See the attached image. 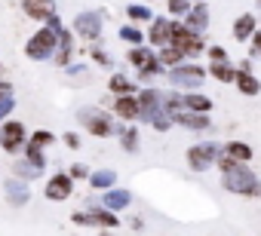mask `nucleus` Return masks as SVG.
I'll list each match as a JSON object with an SVG mask.
<instances>
[{
	"label": "nucleus",
	"mask_w": 261,
	"mask_h": 236,
	"mask_svg": "<svg viewBox=\"0 0 261 236\" xmlns=\"http://www.w3.org/2000/svg\"><path fill=\"white\" fill-rule=\"evenodd\" d=\"M175 126H185V129H194V132H206L209 129V113H197V110H178L175 116Z\"/></svg>",
	"instance_id": "2eb2a0df"
},
{
	"label": "nucleus",
	"mask_w": 261,
	"mask_h": 236,
	"mask_svg": "<svg viewBox=\"0 0 261 236\" xmlns=\"http://www.w3.org/2000/svg\"><path fill=\"white\" fill-rule=\"evenodd\" d=\"M71 221H74L77 227H101V230H117V227H120L117 212H111V209H105V205L86 209V212H74Z\"/></svg>",
	"instance_id": "7ed1b4c3"
},
{
	"label": "nucleus",
	"mask_w": 261,
	"mask_h": 236,
	"mask_svg": "<svg viewBox=\"0 0 261 236\" xmlns=\"http://www.w3.org/2000/svg\"><path fill=\"white\" fill-rule=\"evenodd\" d=\"M7 199H10V205H25L28 202V181L10 178L7 181Z\"/></svg>",
	"instance_id": "a211bd4d"
},
{
	"label": "nucleus",
	"mask_w": 261,
	"mask_h": 236,
	"mask_svg": "<svg viewBox=\"0 0 261 236\" xmlns=\"http://www.w3.org/2000/svg\"><path fill=\"white\" fill-rule=\"evenodd\" d=\"M117 135H120V144H123V151H126V154H136V151H139V129L123 126Z\"/></svg>",
	"instance_id": "bb28decb"
},
{
	"label": "nucleus",
	"mask_w": 261,
	"mask_h": 236,
	"mask_svg": "<svg viewBox=\"0 0 261 236\" xmlns=\"http://www.w3.org/2000/svg\"><path fill=\"white\" fill-rule=\"evenodd\" d=\"M65 144H68V148H74V151H77V148H80V138H77V135H74V132H68V135H65Z\"/></svg>",
	"instance_id": "37998d69"
},
{
	"label": "nucleus",
	"mask_w": 261,
	"mask_h": 236,
	"mask_svg": "<svg viewBox=\"0 0 261 236\" xmlns=\"http://www.w3.org/2000/svg\"><path fill=\"white\" fill-rule=\"evenodd\" d=\"M25 160H28L31 166H37L40 172L46 169V157H43V148H40V144H34V141H28V144H25Z\"/></svg>",
	"instance_id": "c756f323"
},
{
	"label": "nucleus",
	"mask_w": 261,
	"mask_h": 236,
	"mask_svg": "<svg viewBox=\"0 0 261 236\" xmlns=\"http://www.w3.org/2000/svg\"><path fill=\"white\" fill-rule=\"evenodd\" d=\"M172 25L175 22H169V19H154L151 22V31H148V40H151V46H169L172 43Z\"/></svg>",
	"instance_id": "dca6fc26"
},
{
	"label": "nucleus",
	"mask_w": 261,
	"mask_h": 236,
	"mask_svg": "<svg viewBox=\"0 0 261 236\" xmlns=\"http://www.w3.org/2000/svg\"><path fill=\"white\" fill-rule=\"evenodd\" d=\"M68 175H71V178H89V175H92V172H89V169H86V166H83V163H74V166H71V172H68Z\"/></svg>",
	"instance_id": "ea45409f"
},
{
	"label": "nucleus",
	"mask_w": 261,
	"mask_h": 236,
	"mask_svg": "<svg viewBox=\"0 0 261 236\" xmlns=\"http://www.w3.org/2000/svg\"><path fill=\"white\" fill-rule=\"evenodd\" d=\"M56 46H59V34L49 31V28H40V31L25 43V55H28L31 62H43V58H49V55L56 52Z\"/></svg>",
	"instance_id": "20e7f679"
},
{
	"label": "nucleus",
	"mask_w": 261,
	"mask_h": 236,
	"mask_svg": "<svg viewBox=\"0 0 261 236\" xmlns=\"http://www.w3.org/2000/svg\"><path fill=\"white\" fill-rule=\"evenodd\" d=\"M129 224H133V230H142V227H145V221H142V218H133Z\"/></svg>",
	"instance_id": "a18cd8bd"
},
{
	"label": "nucleus",
	"mask_w": 261,
	"mask_h": 236,
	"mask_svg": "<svg viewBox=\"0 0 261 236\" xmlns=\"http://www.w3.org/2000/svg\"><path fill=\"white\" fill-rule=\"evenodd\" d=\"M206 77H209V71L200 68V65H178V68L169 71V83L178 86V89H197Z\"/></svg>",
	"instance_id": "0eeeda50"
},
{
	"label": "nucleus",
	"mask_w": 261,
	"mask_h": 236,
	"mask_svg": "<svg viewBox=\"0 0 261 236\" xmlns=\"http://www.w3.org/2000/svg\"><path fill=\"white\" fill-rule=\"evenodd\" d=\"M215 166L221 169V184H224V190L240 193V196H261V181L255 178V172H252L246 163H237V160H230L227 154H221Z\"/></svg>",
	"instance_id": "f257e3e1"
},
{
	"label": "nucleus",
	"mask_w": 261,
	"mask_h": 236,
	"mask_svg": "<svg viewBox=\"0 0 261 236\" xmlns=\"http://www.w3.org/2000/svg\"><path fill=\"white\" fill-rule=\"evenodd\" d=\"M4 74H7V71H4V65H0V83H7V80H4Z\"/></svg>",
	"instance_id": "49530a36"
},
{
	"label": "nucleus",
	"mask_w": 261,
	"mask_h": 236,
	"mask_svg": "<svg viewBox=\"0 0 261 236\" xmlns=\"http://www.w3.org/2000/svg\"><path fill=\"white\" fill-rule=\"evenodd\" d=\"M126 16L133 19V22H154V16H151V10L148 7H142V4H133L126 10Z\"/></svg>",
	"instance_id": "72a5a7b5"
},
{
	"label": "nucleus",
	"mask_w": 261,
	"mask_h": 236,
	"mask_svg": "<svg viewBox=\"0 0 261 236\" xmlns=\"http://www.w3.org/2000/svg\"><path fill=\"white\" fill-rule=\"evenodd\" d=\"M43 193H46V199H53V202H62V199H68V196L74 193V178H71L68 172H59V175H53V178L46 181Z\"/></svg>",
	"instance_id": "1a4fd4ad"
},
{
	"label": "nucleus",
	"mask_w": 261,
	"mask_h": 236,
	"mask_svg": "<svg viewBox=\"0 0 261 236\" xmlns=\"http://www.w3.org/2000/svg\"><path fill=\"white\" fill-rule=\"evenodd\" d=\"M22 10H25V16L34 19V22H49V19H56V4H53V0H22Z\"/></svg>",
	"instance_id": "f8f14e48"
},
{
	"label": "nucleus",
	"mask_w": 261,
	"mask_h": 236,
	"mask_svg": "<svg viewBox=\"0 0 261 236\" xmlns=\"http://www.w3.org/2000/svg\"><path fill=\"white\" fill-rule=\"evenodd\" d=\"M237 89H240L243 95H258V92H261V83H258L255 74H240V71H237Z\"/></svg>",
	"instance_id": "a878e982"
},
{
	"label": "nucleus",
	"mask_w": 261,
	"mask_h": 236,
	"mask_svg": "<svg viewBox=\"0 0 261 236\" xmlns=\"http://www.w3.org/2000/svg\"><path fill=\"white\" fill-rule=\"evenodd\" d=\"M120 37H123L126 43H133V46H145V34H142V28H136V25H123V28H120Z\"/></svg>",
	"instance_id": "2f4dec72"
},
{
	"label": "nucleus",
	"mask_w": 261,
	"mask_h": 236,
	"mask_svg": "<svg viewBox=\"0 0 261 236\" xmlns=\"http://www.w3.org/2000/svg\"><path fill=\"white\" fill-rule=\"evenodd\" d=\"M185 110L209 113V110H212V98H209V95H200V92H185Z\"/></svg>",
	"instance_id": "4be33fe9"
},
{
	"label": "nucleus",
	"mask_w": 261,
	"mask_h": 236,
	"mask_svg": "<svg viewBox=\"0 0 261 236\" xmlns=\"http://www.w3.org/2000/svg\"><path fill=\"white\" fill-rule=\"evenodd\" d=\"M7 98H13V86L10 83H0V101H7Z\"/></svg>",
	"instance_id": "79ce46f5"
},
{
	"label": "nucleus",
	"mask_w": 261,
	"mask_h": 236,
	"mask_svg": "<svg viewBox=\"0 0 261 236\" xmlns=\"http://www.w3.org/2000/svg\"><path fill=\"white\" fill-rule=\"evenodd\" d=\"M126 58H129V65H133V68H139V71H142V68H145V65L154 58V52H151L148 46H133Z\"/></svg>",
	"instance_id": "c85d7f7f"
},
{
	"label": "nucleus",
	"mask_w": 261,
	"mask_h": 236,
	"mask_svg": "<svg viewBox=\"0 0 261 236\" xmlns=\"http://www.w3.org/2000/svg\"><path fill=\"white\" fill-rule=\"evenodd\" d=\"M209 77H215L218 83H237V68L230 62H212L209 65Z\"/></svg>",
	"instance_id": "412c9836"
},
{
	"label": "nucleus",
	"mask_w": 261,
	"mask_h": 236,
	"mask_svg": "<svg viewBox=\"0 0 261 236\" xmlns=\"http://www.w3.org/2000/svg\"><path fill=\"white\" fill-rule=\"evenodd\" d=\"M209 58L212 62H230V55H227L224 46H209Z\"/></svg>",
	"instance_id": "e433bc0d"
},
{
	"label": "nucleus",
	"mask_w": 261,
	"mask_h": 236,
	"mask_svg": "<svg viewBox=\"0 0 261 236\" xmlns=\"http://www.w3.org/2000/svg\"><path fill=\"white\" fill-rule=\"evenodd\" d=\"M74 34L83 40H98L101 37V13H80L74 19Z\"/></svg>",
	"instance_id": "6e6552de"
},
{
	"label": "nucleus",
	"mask_w": 261,
	"mask_h": 236,
	"mask_svg": "<svg viewBox=\"0 0 261 236\" xmlns=\"http://www.w3.org/2000/svg\"><path fill=\"white\" fill-rule=\"evenodd\" d=\"M89 58H92L95 65H105V68L111 65V58H108V52H105V49H92V52H89Z\"/></svg>",
	"instance_id": "58836bf2"
},
{
	"label": "nucleus",
	"mask_w": 261,
	"mask_h": 236,
	"mask_svg": "<svg viewBox=\"0 0 261 236\" xmlns=\"http://www.w3.org/2000/svg\"><path fill=\"white\" fill-rule=\"evenodd\" d=\"M175 120H172V113H166V110H160V113H154V120H151V126L157 129V132H169V126H172Z\"/></svg>",
	"instance_id": "f704fd0d"
},
{
	"label": "nucleus",
	"mask_w": 261,
	"mask_h": 236,
	"mask_svg": "<svg viewBox=\"0 0 261 236\" xmlns=\"http://www.w3.org/2000/svg\"><path fill=\"white\" fill-rule=\"evenodd\" d=\"M108 89H111L117 98H123V95H136V83L129 80V77H123V74H114L111 83H108Z\"/></svg>",
	"instance_id": "b1692460"
},
{
	"label": "nucleus",
	"mask_w": 261,
	"mask_h": 236,
	"mask_svg": "<svg viewBox=\"0 0 261 236\" xmlns=\"http://www.w3.org/2000/svg\"><path fill=\"white\" fill-rule=\"evenodd\" d=\"M255 31H258V19H255L252 13H243V16L233 22V40H237V43L252 40V37H255Z\"/></svg>",
	"instance_id": "f3484780"
},
{
	"label": "nucleus",
	"mask_w": 261,
	"mask_h": 236,
	"mask_svg": "<svg viewBox=\"0 0 261 236\" xmlns=\"http://www.w3.org/2000/svg\"><path fill=\"white\" fill-rule=\"evenodd\" d=\"M13 104H16L13 98H7V101H0V120H4V116H7V113L13 110Z\"/></svg>",
	"instance_id": "a19ab883"
},
{
	"label": "nucleus",
	"mask_w": 261,
	"mask_h": 236,
	"mask_svg": "<svg viewBox=\"0 0 261 236\" xmlns=\"http://www.w3.org/2000/svg\"><path fill=\"white\" fill-rule=\"evenodd\" d=\"M258 7H261V0H258Z\"/></svg>",
	"instance_id": "8fccbe9b"
},
{
	"label": "nucleus",
	"mask_w": 261,
	"mask_h": 236,
	"mask_svg": "<svg viewBox=\"0 0 261 236\" xmlns=\"http://www.w3.org/2000/svg\"><path fill=\"white\" fill-rule=\"evenodd\" d=\"M98 236H114V233H111V230H101V233H98Z\"/></svg>",
	"instance_id": "de8ad7c7"
},
{
	"label": "nucleus",
	"mask_w": 261,
	"mask_h": 236,
	"mask_svg": "<svg viewBox=\"0 0 261 236\" xmlns=\"http://www.w3.org/2000/svg\"><path fill=\"white\" fill-rule=\"evenodd\" d=\"M191 0H169L166 4V10H169V16H175V19H185L188 13H191Z\"/></svg>",
	"instance_id": "473e14b6"
},
{
	"label": "nucleus",
	"mask_w": 261,
	"mask_h": 236,
	"mask_svg": "<svg viewBox=\"0 0 261 236\" xmlns=\"http://www.w3.org/2000/svg\"><path fill=\"white\" fill-rule=\"evenodd\" d=\"M114 181H117L114 169H98L89 175V187H95V190H114Z\"/></svg>",
	"instance_id": "5701e85b"
},
{
	"label": "nucleus",
	"mask_w": 261,
	"mask_h": 236,
	"mask_svg": "<svg viewBox=\"0 0 261 236\" xmlns=\"http://www.w3.org/2000/svg\"><path fill=\"white\" fill-rule=\"evenodd\" d=\"M252 52L261 55V31H255V37H252Z\"/></svg>",
	"instance_id": "c03bdc74"
},
{
	"label": "nucleus",
	"mask_w": 261,
	"mask_h": 236,
	"mask_svg": "<svg viewBox=\"0 0 261 236\" xmlns=\"http://www.w3.org/2000/svg\"><path fill=\"white\" fill-rule=\"evenodd\" d=\"M157 58H160V62H163V68H169V71H172V68H178V65H185V52H178L175 46H163Z\"/></svg>",
	"instance_id": "cd10ccee"
},
{
	"label": "nucleus",
	"mask_w": 261,
	"mask_h": 236,
	"mask_svg": "<svg viewBox=\"0 0 261 236\" xmlns=\"http://www.w3.org/2000/svg\"><path fill=\"white\" fill-rule=\"evenodd\" d=\"M197 4H203V0H197Z\"/></svg>",
	"instance_id": "09e8293b"
},
{
	"label": "nucleus",
	"mask_w": 261,
	"mask_h": 236,
	"mask_svg": "<svg viewBox=\"0 0 261 236\" xmlns=\"http://www.w3.org/2000/svg\"><path fill=\"white\" fill-rule=\"evenodd\" d=\"M114 116L120 120H139L142 116V104H139V95H123V98H114Z\"/></svg>",
	"instance_id": "4468645a"
},
{
	"label": "nucleus",
	"mask_w": 261,
	"mask_h": 236,
	"mask_svg": "<svg viewBox=\"0 0 261 236\" xmlns=\"http://www.w3.org/2000/svg\"><path fill=\"white\" fill-rule=\"evenodd\" d=\"M139 104H142V116H139V120L151 123L154 113L163 110V92H157V89H142V92H139Z\"/></svg>",
	"instance_id": "9b49d317"
},
{
	"label": "nucleus",
	"mask_w": 261,
	"mask_h": 236,
	"mask_svg": "<svg viewBox=\"0 0 261 236\" xmlns=\"http://www.w3.org/2000/svg\"><path fill=\"white\" fill-rule=\"evenodd\" d=\"M71 52H74V34H71V31H62V34H59V52H56V65L68 68V62H71Z\"/></svg>",
	"instance_id": "aec40b11"
},
{
	"label": "nucleus",
	"mask_w": 261,
	"mask_h": 236,
	"mask_svg": "<svg viewBox=\"0 0 261 236\" xmlns=\"http://www.w3.org/2000/svg\"><path fill=\"white\" fill-rule=\"evenodd\" d=\"M37 175H40V169H37V166H31L28 160H16V163H13V178L28 181V178H37Z\"/></svg>",
	"instance_id": "7c9ffc66"
},
{
	"label": "nucleus",
	"mask_w": 261,
	"mask_h": 236,
	"mask_svg": "<svg viewBox=\"0 0 261 236\" xmlns=\"http://www.w3.org/2000/svg\"><path fill=\"white\" fill-rule=\"evenodd\" d=\"M169 46H175L178 52H185V58L200 55V52L206 49L203 37H200V34H194V31H188L181 22H175V25H172V43H169Z\"/></svg>",
	"instance_id": "39448f33"
},
{
	"label": "nucleus",
	"mask_w": 261,
	"mask_h": 236,
	"mask_svg": "<svg viewBox=\"0 0 261 236\" xmlns=\"http://www.w3.org/2000/svg\"><path fill=\"white\" fill-rule=\"evenodd\" d=\"M221 154H224V151H221L218 144H212V141L194 144V148H188V166H191L194 172H206L212 163H218Z\"/></svg>",
	"instance_id": "423d86ee"
},
{
	"label": "nucleus",
	"mask_w": 261,
	"mask_h": 236,
	"mask_svg": "<svg viewBox=\"0 0 261 236\" xmlns=\"http://www.w3.org/2000/svg\"><path fill=\"white\" fill-rule=\"evenodd\" d=\"M31 141H34V144H40V148H46V144H53V132L40 129V132H34V135H31Z\"/></svg>",
	"instance_id": "4c0bfd02"
},
{
	"label": "nucleus",
	"mask_w": 261,
	"mask_h": 236,
	"mask_svg": "<svg viewBox=\"0 0 261 236\" xmlns=\"http://www.w3.org/2000/svg\"><path fill=\"white\" fill-rule=\"evenodd\" d=\"M160 71H163V62H160V58L154 55V58H151V62H148V65H145L142 71H139V80H151V77H157Z\"/></svg>",
	"instance_id": "c9c22d12"
},
{
	"label": "nucleus",
	"mask_w": 261,
	"mask_h": 236,
	"mask_svg": "<svg viewBox=\"0 0 261 236\" xmlns=\"http://www.w3.org/2000/svg\"><path fill=\"white\" fill-rule=\"evenodd\" d=\"M129 202H133V193H129V190H108V193L101 196V205L111 209V212H120V209H126Z\"/></svg>",
	"instance_id": "6ab92c4d"
},
{
	"label": "nucleus",
	"mask_w": 261,
	"mask_h": 236,
	"mask_svg": "<svg viewBox=\"0 0 261 236\" xmlns=\"http://www.w3.org/2000/svg\"><path fill=\"white\" fill-rule=\"evenodd\" d=\"M22 144H25V126L19 120L4 123V129H0V148H4L7 154H16Z\"/></svg>",
	"instance_id": "9d476101"
},
{
	"label": "nucleus",
	"mask_w": 261,
	"mask_h": 236,
	"mask_svg": "<svg viewBox=\"0 0 261 236\" xmlns=\"http://www.w3.org/2000/svg\"><path fill=\"white\" fill-rule=\"evenodd\" d=\"M224 154H227L230 160H237V163H249V160H252V148H249L246 141H227V144H224Z\"/></svg>",
	"instance_id": "393cba45"
},
{
	"label": "nucleus",
	"mask_w": 261,
	"mask_h": 236,
	"mask_svg": "<svg viewBox=\"0 0 261 236\" xmlns=\"http://www.w3.org/2000/svg\"><path fill=\"white\" fill-rule=\"evenodd\" d=\"M181 25H185L188 31H194V34H200V37H203V34H206V28H209V7H206V4H194Z\"/></svg>",
	"instance_id": "ddd939ff"
},
{
	"label": "nucleus",
	"mask_w": 261,
	"mask_h": 236,
	"mask_svg": "<svg viewBox=\"0 0 261 236\" xmlns=\"http://www.w3.org/2000/svg\"><path fill=\"white\" fill-rule=\"evenodd\" d=\"M77 120L86 126V132L89 135H95V138H111V135H117L120 129L114 126V120H111V113H105V110H98V107H83L80 113H77Z\"/></svg>",
	"instance_id": "f03ea898"
}]
</instances>
